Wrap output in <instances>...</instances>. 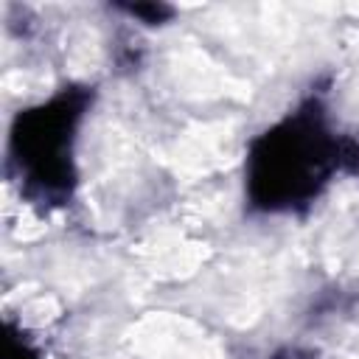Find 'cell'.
Segmentation results:
<instances>
[{
    "label": "cell",
    "instance_id": "6da1fadb",
    "mask_svg": "<svg viewBox=\"0 0 359 359\" xmlns=\"http://www.w3.org/2000/svg\"><path fill=\"white\" fill-rule=\"evenodd\" d=\"M314 109L269 132L252 154V196L264 208H292L320 191L337 163Z\"/></svg>",
    "mask_w": 359,
    "mask_h": 359
}]
</instances>
